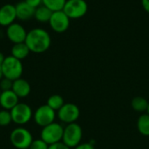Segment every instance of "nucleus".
Returning <instances> with one entry per match:
<instances>
[{
	"mask_svg": "<svg viewBox=\"0 0 149 149\" xmlns=\"http://www.w3.org/2000/svg\"><path fill=\"white\" fill-rule=\"evenodd\" d=\"M64 127L58 122H52L50 125L42 127L40 133V139L46 142L49 146L57 142L62 141Z\"/></svg>",
	"mask_w": 149,
	"mask_h": 149,
	"instance_id": "5",
	"label": "nucleus"
},
{
	"mask_svg": "<svg viewBox=\"0 0 149 149\" xmlns=\"http://www.w3.org/2000/svg\"><path fill=\"white\" fill-rule=\"evenodd\" d=\"M83 138V130L77 123H71L64 127L62 141L70 148H74L81 143Z\"/></svg>",
	"mask_w": 149,
	"mask_h": 149,
	"instance_id": "3",
	"label": "nucleus"
},
{
	"mask_svg": "<svg viewBox=\"0 0 149 149\" xmlns=\"http://www.w3.org/2000/svg\"><path fill=\"white\" fill-rule=\"evenodd\" d=\"M88 10V4L86 0H66L63 11L70 19H77L84 17Z\"/></svg>",
	"mask_w": 149,
	"mask_h": 149,
	"instance_id": "7",
	"label": "nucleus"
},
{
	"mask_svg": "<svg viewBox=\"0 0 149 149\" xmlns=\"http://www.w3.org/2000/svg\"><path fill=\"white\" fill-rule=\"evenodd\" d=\"M74 149H95L94 146L91 143L85 142V143H80L77 147H75Z\"/></svg>",
	"mask_w": 149,
	"mask_h": 149,
	"instance_id": "27",
	"label": "nucleus"
},
{
	"mask_svg": "<svg viewBox=\"0 0 149 149\" xmlns=\"http://www.w3.org/2000/svg\"><path fill=\"white\" fill-rule=\"evenodd\" d=\"M137 129L139 133L146 137L149 136V114L142 113L137 120Z\"/></svg>",
	"mask_w": 149,
	"mask_h": 149,
	"instance_id": "18",
	"label": "nucleus"
},
{
	"mask_svg": "<svg viewBox=\"0 0 149 149\" xmlns=\"http://www.w3.org/2000/svg\"><path fill=\"white\" fill-rule=\"evenodd\" d=\"M52 15V11L43 4L35 9L34 17L39 23H49Z\"/></svg>",
	"mask_w": 149,
	"mask_h": 149,
	"instance_id": "17",
	"label": "nucleus"
},
{
	"mask_svg": "<svg viewBox=\"0 0 149 149\" xmlns=\"http://www.w3.org/2000/svg\"><path fill=\"white\" fill-rule=\"evenodd\" d=\"M24 43L31 52L43 53L50 48L52 38L45 30L42 28H34L27 32Z\"/></svg>",
	"mask_w": 149,
	"mask_h": 149,
	"instance_id": "1",
	"label": "nucleus"
},
{
	"mask_svg": "<svg viewBox=\"0 0 149 149\" xmlns=\"http://www.w3.org/2000/svg\"><path fill=\"white\" fill-rule=\"evenodd\" d=\"M17 19V13L15 5L11 3H5L0 7V25L7 27L15 23Z\"/></svg>",
	"mask_w": 149,
	"mask_h": 149,
	"instance_id": "12",
	"label": "nucleus"
},
{
	"mask_svg": "<svg viewBox=\"0 0 149 149\" xmlns=\"http://www.w3.org/2000/svg\"><path fill=\"white\" fill-rule=\"evenodd\" d=\"M46 105L49 106L52 109H53L55 112L58 111L64 105H65V100L63 97L59 94H53L51 95L46 102Z\"/></svg>",
	"mask_w": 149,
	"mask_h": 149,
	"instance_id": "20",
	"label": "nucleus"
},
{
	"mask_svg": "<svg viewBox=\"0 0 149 149\" xmlns=\"http://www.w3.org/2000/svg\"><path fill=\"white\" fill-rule=\"evenodd\" d=\"M3 78V72H2V65H0V80Z\"/></svg>",
	"mask_w": 149,
	"mask_h": 149,
	"instance_id": "30",
	"label": "nucleus"
},
{
	"mask_svg": "<svg viewBox=\"0 0 149 149\" xmlns=\"http://www.w3.org/2000/svg\"><path fill=\"white\" fill-rule=\"evenodd\" d=\"M1 93H2V92H1V90H0V95H1Z\"/></svg>",
	"mask_w": 149,
	"mask_h": 149,
	"instance_id": "32",
	"label": "nucleus"
},
{
	"mask_svg": "<svg viewBox=\"0 0 149 149\" xmlns=\"http://www.w3.org/2000/svg\"><path fill=\"white\" fill-rule=\"evenodd\" d=\"M12 122L17 125L23 126L27 124L33 117V113L29 105L19 102L10 111Z\"/></svg>",
	"mask_w": 149,
	"mask_h": 149,
	"instance_id": "6",
	"label": "nucleus"
},
{
	"mask_svg": "<svg viewBox=\"0 0 149 149\" xmlns=\"http://www.w3.org/2000/svg\"><path fill=\"white\" fill-rule=\"evenodd\" d=\"M18 100L19 98L12 90L3 91L0 95V106L3 107V109L10 111L16 105L19 103Z\"/></svg>",
	"mask_w": 149,
	"mask_h": 149,
	"instance_id": "13",
	"label": "nucleus"
},
{
	"mask_svg": "<svg viewBox=\"0 0 149 149\" xmlns=\"http://www.w3.org/2000/svg\"><path fill=\"white\" fill-rule=\"evenodd\" d=\"M31 7L37 9L40 5H42V0H24Z\"/></svg>",
	"mask_w": 149,
	"mask_h": 149,
	"instance_id": "26",
	"label": "nucleus"
},
{
	"mask_svg": "<svg viewBox=\"0 0 149 149\" xmlns=\"http://www.w3.org/2000/svg\"><path fill=\"white\" fill-rule=\"evenodd\" d=\"M48 149H71L68 146H66L63 141H59V142H57L55 144H52V145H50L49 146V148Z\"/></svg>",
	"mask_w": 149,
	"mask_h": 149,
	"instance_id": "25",
	"label": "nucleus"
},
{
	"mask_svg": "<svg viewBox=\"0 0 149 149\" xmlns=\"http://www.w3.org/2000/svg\"><path fill=\"white\" fill-rule=\"evenodd\" d=\"M141 5L144 10L149 13V0H141Z\"/></svg>",
	"mask_w": 149,
	"mask_h": 149,
	"instance_id": "28",
	"label": "nucleus"
},
{
	"mask_svg": "<svg viewBox=\"0 0 149 149\" xmlns=\"http://www.w3.org/2000/svg\"><path fill=\"white\" fill-rule=\"evenodd\" d=\"M66 0H42V4L50 9L52 12L63 10Z\"/></svg>",
	"mask_w": 149,
	"mask_h": 149,
	"instance_id": "21",
	"label": "nucleus"
},
{
	"mask_svg": "<svg viewBox=\"0 0 149 149\" xmlns=\"http://www.w3.org/2000/svg\"><path fill=\"white\" fill-rule=\"evenodd\" d=\"M70 20L69 17L63 10L54 11L52 12L49 21V24L52 31L58 33H62L68 30L70 26Z\"/></svg>",
	"mask_w": 149,
	"mask_h": 149,
	"instance_id": "10",
	"label": "nucleus"
},
{
	"mask_svg": "<svg viewBox=\"0 0 149 149\" xmlns=\"http://www.w3.org/2000/svg\"><path fill=\"white\" fill-rule=\"evenodd\" d=\"M10 141L17 149H25L30 148L33 141V138L28 129L19 127L11 131L10 134Z\"/></svg>",
	"mask_w": 149,
	"mask_h": 149,
	"instance_id": "4",
	"label": "nucleus"
},
{
	"mask_svg": "<svg viewBox=\"0 0 149 149\" xmlns=\"http://www.w3.org/2000/svg\"><path fill=\"white\" fill-rule=\"evenodd\" d=\"M6 36L12 44L24 43L27 36V31L22 24L15 22L6 27Z\"/></svg>",
	"mask_w": 149,
	"mask_h": 149,
	"instance_id": "11",
	"label": "nucleus"
},
{
	"mask_svg": "<svg viewBox=\"0 0 149 149\" xmlns=\"http://www.w3.org/2000/svg\"><path fill=\"white\" fill-rule=\"evenodd\" d=\"M12 85H13V81L12 80L3 77L0 80V90H1V92L11 90L12 89Z\"/></svg>",
	"mask_w": 149,
	"mask_h": 149,
	"instance_id": "24",
	"label": "nucleus"
},
{
	"mask_svg": "<svg viewBox=\"0 0 149 149\" xmlns=\"http://www.w3.org/2000/svg\"><path fill=\"white\" fill-rule=\"evenodd\" d=\"M18 98H25L31 93V86L27 80L24 79H17L13 81L11 89Z\"/></svg>",
	"mask_w": 149,
	"mask_h": 149,
	"instance_id": "15",
	"label": "nucleus"
},
{
	"mask_svg": "<svg viewBox=\"0 0 149 149\" xmlns=\"http://www.w3.org/2000/svg\"><path fill=\"white\" fill-rule=\"evenodd\" d=\"M12 122L10 112L8 110H1L0 111V126L6 127Z\"/></svg>",
	"mask_w": 149,
	"mask_h": 149,
	"instance_id": "22",
	"label": "nucleus"
},
{
	"mask_svg": "<svg viewBox=\"0 0 149 149\" xmlns=\"http://www.w3.org/2000/svg\"><path fill=\"white\" fill-rule=\"evenodd\" d=\"M17 18L21 21H27L34 17L35 9L31 7L25 1L19 2L15 5Z\"/></svg>",
	"mask_w": 149,
	"mask_h": 149,
	"instance_id": "14",
	"label": "nucleus"
},
{
	"mask_svg": "<svg viewBox=\"0 0 149 149\" xmlns=\"http://www.w3.org/2000/svg\"><path fill=\"white\" fill-rule=\"evenodd\" d=\"M23 71L24 67L21 60L12 57L11 55L5 57L4 61L2 64V72L4 78L14 81L21 78Z\"/></svg>",
	"mask_w": 149,
	"mask_h": 149,
	"instance_id": "2",
	"label": "nucleus"
},
{
	"mask_svg": "<svg viewBox=\"0 0 149 149\" xmlns=\"http://www.w3.org/2000/svg\"><path fill=\"white\" fill-rule=\"evenodd\" d=\"M49 148V145L45 142L42 139H37V140H33V141L31 142V146L29 149H48Z\"/></svg>",
	"mask_w": 149,
	"mask_h": 149,
	"instance_id": "23",
	"label": "nucleus"
},
{
	"mask_svg": "<svg viewBox=\"0 0 149 149\" xmlns=\"http://www.w3.org/2000/svg\"><path fill=\"white\" fill-rule=\"evenodd\" d=\"M25 149H29V148H25Z\"/></svg>",
	"mask_w": 149,
	"mask_h": 149,
	"instance_id": "33",
	"label": "nucleus"
},
{
	"mask_svg": "<svg viewBox=\"0 0 149 149\" xmlns=\"http://www.w3.org/2000/svg\"><path fill=\"white\" fill-rule=\"evenodd\" d=\"M30 50L26 44L24 43H18V44H13L11 50H10V55L19 60L24 59L30 53Z\"/></svg>",
	"mask_w": 149,
	"mask_h": 149,
	"instance_id": "16",
	"label": "nucleus"
},
{
	"mask_svg": "<svg viewBox=\"0 0 149 149\" xmlns=\"http://www.w3.org/2000/svg\"><path fill=\"white\" fill-rule=\"evenodd\" d=\"M58 117L60 121L68 125L78 120L80 115L79 108L73 103H65V105L58 111Z\"/></svg>",
	"mask_w": 149,
	"mask_h": 149,
	"instance_id": "9",
	"label": "nucleus"
},
{
	"mask_svg": "<svg viewBox=\"0 0 149 149\" xmlns=\"http://www.w3.org/2000/svg\"><path fill=\"white\" fill-rule=\"evenodd\" d=\"M4 59H5V57H4V55H3L2 52H0V65H2V64L3 63Z\"/></svg>",
	"mask_w": 149,
	"mask_h": 149,
	"instance_id": "29",
	"label": "nucleus"
},
{
	"mask_svg": "<svg viewBox=\"0 0 149 149\" xmlns=\"http://www.w3.org/2000/svg\"><path fill=\"white\" fill-rule=\"evenodd\" d=\"M147 113L149 114V103H148V110H147Z\"/></svg>",
	"mask_w": 149,
	"mask_h": 149,
	"instance_id": "31",
	"label": "nucleus"
},
{
	"mask_svg": "<svg viewBox=\"0 0 149 149\" xmlns=\"http://www.w3.org/2000/svg\"><path fill=\"white\" fill-rule=\"evenodd\" d=\"M149 101L144 97L137 96L134 97L131 101V107L132 108L138 112V113H147Z\"/></svg>",
	"mask_w": 149,
	"mask_h": 149,
	"instance_id": "19",
	"label": "nucleus"
},
{
	"mask_svg": "<svg viewBox=\"0 0 149 149\" xmlns=\"http://www.w3.org/2000/svg\"><path fill=\"white\" fill-rule=\"evenodd\" d=\"M33 118L35 123L38 126L44 127L55 121L56 112L46 104L42 105L36 109L33 114Z\"/></svg>",
	"mask_w": 149,
	"mask_h": 149,
	"instance_id": "8",
	"label": "nucleus"
}]
</instances>
